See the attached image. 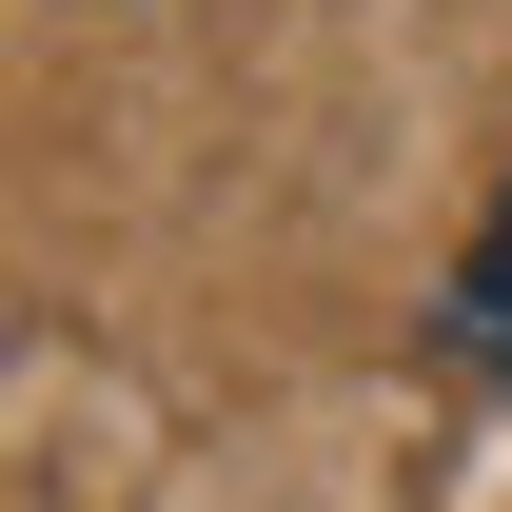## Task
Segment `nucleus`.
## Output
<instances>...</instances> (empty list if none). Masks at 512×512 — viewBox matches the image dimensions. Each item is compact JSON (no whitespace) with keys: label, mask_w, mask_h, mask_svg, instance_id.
<instances>
[{"label":"nucleus","mask_w":512,"mask_h":512,"mask_svg":"<svg viewBox=\"0 0 512 512\" xmlns=\"http://www.w3.org/2000/svg\"><path fill=\"white\" fill-rule=\"evenodd\" d=\"M453 335H473V355H493V375H512V217H493V237H473V276H453Z\"/></svg>","instance_id":"f257e3e1"}]
</instances>
